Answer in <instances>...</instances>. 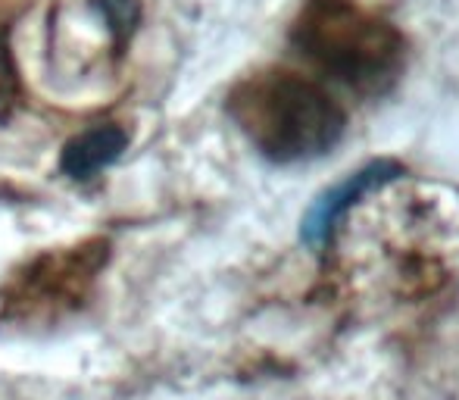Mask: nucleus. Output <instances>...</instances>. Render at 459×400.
I'll return each mask as SVG.
<instances>
[{
	"label": "nucleus",
	"instance_id": "f257e3e1",
	"mask_svg": "<svg viewBox=\"0 0 459 400\" xmlns=\"http://www.w3.org/2000/svg\"><path fill=\"white\" fill-rule=\"evenodd\" d=\"M231 116L263 157L300 163L328 153L344 135V109L316 82L263 73L231 94Z\"/></svg>",
	"mask_w": 459,
	"mask_h": 400
},
{
	"label": "nucleus",
	"instance_id": "f03ea898",
	"mask_svg": "<svg viewBox=\"0 0 459 400\" xmlns=\"http://www.w3.org/2000/svg\"><path fill=\"white\" fill-rule=\"evenodd\" d=\"M294 44L316 69L357 94H385L403 69V38L353 0H307Z\"/></svg>",
	"mask_w": 459,
	"mask_h": 400
},
{
	"label": "nucleus",
	"instance_id": "7ed1b4c3",
	"mask_svg": "<svg viewBox=\"0 0 459 400\" xmlns=\"http://www.w3.org/2000/svg\"><path fill=\"white\" fill-rule=\"evenodd\" d=\"M397 166L394 163H372L366 166V170L353 172L347 182L334 185L332 191H325L322 197H316V204L307 210V216H303V225H300V235L303 241L309 244V248H322V244L332 238L334 225H338V219L344 216L347 210H351L353 204H357L359 197L372 195L375 188H381V185L394 182L397 178Z\"/></svg>",
	"mask_w": 459,
	"mask_h": 400
},
{
	"label": "nucleus",
	"instance_id": "20e7f679",
	"mask_svg": "<svg viewBox=\"0 0 459 400\" xmlns=\"http://www.w3.org/2000/svg\"><path fill=\"white\" fill-rule=\"evenodd\" d=\"M126 147H128V132L122 126H113V122L91 126L63 147L60 170L69 178H75V182H88V178L100 176L103 170H109L122 157Z\"/></svg>",
	"mask_w": 459,
	"mask_h": 400
},
{
	"label": "nucleus",
	"instance_id": "39448f33",
	"mask_svg": "<svg viewBox=\"0 0 459 400\" xmlns=\"http://www.w3.org/2000/svg\"><path fill=\"white\" fill-rule=\"evenodd\" d=\"M100 10L103 22H107L109 35L116 44H126L132 38L134 25L141 22V4L138 0H94Z\"/></svg>",
	"mask_w": 459,
	"mask_h": 400
},
{
	"label": "nucleus",
	"instance_id": "423d86ee",
	"mask_svg": "<svg viewBox=\"0 0 459 400\" xmlns=\"http://www.w3.org/2000/svg\"><path fill=\"white\" fill-rule=\"evenodd\" d=\"M13 103H16V69H13L6 41L0 38V119L10 113Z\"/></svg>",
	"mask_w": 459,
	"mask_h": 400
}]
</instances>
